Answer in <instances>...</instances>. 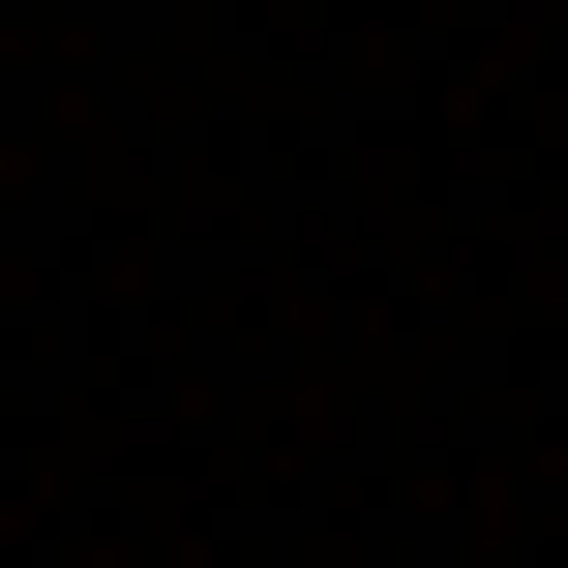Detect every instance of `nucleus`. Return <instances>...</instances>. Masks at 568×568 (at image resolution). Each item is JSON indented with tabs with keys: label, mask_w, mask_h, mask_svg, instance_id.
Returning a JSON list of instances; mask_svg holds the SVG:
<instances>
[]
</instances>
